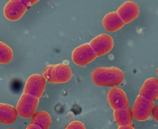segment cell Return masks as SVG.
I'll return each instance as SVG.
<instances>
[{
    "label": "cell",
    "mask_w": 158,
    "mask_h": 129,
    "mask_svg": "<svg viewBox=\"0 0 158 129\" xmlns=\"http://www.w3.org/2000/svg\"><path fill=\"white\" fill-rule=\"evenodd\" d=\"M46 87V81L40 74H34L30 76L26 81L24 93L40 99Z\"/></svg>",
    "instance_id": "cell-5"
},
{
    "label": "cell",
    "mask_w": 158,
    "mask_h": 129,
    "mask_svg": "<svg viewBox=\"0 0 158 129\" xmlns=\"http://www.w3.org/2000/svg\"><path fill=\"white\" fill-rule=\"evenodd\" d=\"M95 52L96 57L108 54L114 47V40L108 34H101L92 39L89 43Z\"/></svg>",
    "instance_id": "cell-7"
},
{
    "label": "cell",
    "mask_w": 158,
    "mask_h": 129,
    "mask_svg": "<svg viewBox=\"0 0 158 129\" xmlns=\"http://www.w3.org/2000/svg\"><path fill=\"white\" fill-rule=\"evenodd\" d=\"M139 95L154 102L156 101L158 98V79H148L140 89Z\"/></svg>",
    "instance_id": "cell-10"
},
{
    "label": "cell",
    "mask_w": 158,
    "mask_h": 129,
    "mask_svg": "<svg viewBox=\"0 0 158 129\" xmlns=\"http://www.w3.org/2000/svg\"><path fill=\"white\" fill-rule=\"evenodd\" d=\"M25 129H42L39 126L35 125V124H30L29 126H27V127Z\"/></svg>",
    "instance_id": "cell-21"
},
{
    "label": "cell",
    "mask_w": 158,
    "mask_h": 129,
    "mask_svg": "<svg viewBox=\"0 0 158 129\" xmlns=\"http://www.w3.org/2000/svg\"><path fill=\"white\" fill-rule=\"evenodd\" d=\"M91 80L97 86L116 87L123 82L124 74L118 67H98L92 71Z\"/></svg>",
    "instance_id": "cell-1"
},
{
    "label": "cell",
    "mask_w": 158,
    "mask_h": 129,
    "mask_svg": "<svg viewBox=\"0 0 158 129\" xmlns=\"http://www.w3.org/2000/svg\"><path fill=\"white\" fill-rule=\"evenodd\" d=\"M27 4L22 0H10L4 5V15L10 21L19 20L27 10Z\"/></svg>",
    "instance_id": "cell-6"
},
{
    "label": "cell",
    "mask_w": 158,
    "mask_h": 129,
    "mask_svg": "<svg viewBox=\"0 0 158 129\" xmlns=\"http://www.w3.org/2000/svg\"><path fill=\"white\" fill-rule=\"evenodd\" d=\"M107 100L113 110H118L129 106L127 94L119 87H113L107 93Z\"/></svg>",
    "instance_id": "cell-8"
},
{
    "label": "cell",
    "mask_w": 158,
    "mask_h": 129,
    "mask_svg": "<svg viewBox=\"0 0 158 129\" xmlns=\"http://www.w3.org/2000/svg\"><path fill=\"white\" fill-rule=\"evenodd\" d=\"M13 51L11 48L5 43L0 41V64H6L12 62Z\"/></svg>",
    "instance_id": "cell-16"
},
{
    "label": "cell",
    "mask_w": 158,
    "mask_h": 129,
    "mask_svg": "<svg viewBox=\"0 0 158 129\" xmlns=\"http://www.w3.org/2000/svg\"><path fill=\"white\" fill-rule=\"evenodd\" d=\"M52 123V119L50 114L45 111L40 110L35 113L32 117L30 124H35L42 129H48Z\"/></svg>",
    "instance_id": "cell-15"
},
{
    "label": "cell",
    "mask_w": 158,
    "mask_h": 129,
    "mask_svg": "<svg viewBox=\"0 0 158 129\" xmlns=\"http://www.w3.org/2000/svg\"><path fill=\"white\" fill-rule=\"evenodd\" d=\"M39 104V99L33 96L23 93L19 97L17 105V111L23 118H30L36 113Z\"/></svg>",
    "instance_id": "cell-3"
},
{
    "label": "cell",
    "mask_w": 158,
    "mask_h": 129,
    "mask_svg": "<svg viewBox=\"0 0 158 129\" xmlns=\"http://www.w3.org/2000/svg\"><path fill=\"white\" fill-rule=\"evenodd\" d=\"M152 118H154L155 121L158 122V105H157L156 106L154 107V108H153L152 112Z\"/></svg>",
    "instance_id": "cell-19"
},
{
    "label": "cell",
    "mask_w": 158,
    "mask_h": 129,
    "mask_svg": "<svg viewBox=\"0 0 158 129\" xmlns=\"http://www.w3.org/2000/svg\"><path fill=\"white\" fill-rule=\"evenodd\" d=\"M124 24H128L135 20L139 15L138 4L133 1H127L123 3L117 11Z\"/></svg>",
    "instance_id": "cell-9"
},
{
    "label": "cell",
    "mask_w": 158,
    "mask_h": 129,
    "mask_svg": "<svg viewBox=\"0 0 158 129\" xmlns=\"http://www.w3.org/2000/svg\"><path fill=\"white\" fill-rule=\"evenodd\" d=\"M96 58L95 52L89 43L76 47L72 53L73 62L81 67H85L95 60Z\"/></svg>",
    "instance_id": "cell-4"
},
{
    "label": "cell",
    "mask_w": 158,
    "mask_h": 129,
    "mask_svg": "<svg viewBox=\"0 0 158 129\" xmlns=\"http://www.w3.org/2000/svg\"><path fill=\"white\" fill-rule=\"evenodd\" d=\"M18 113L15 107L9 104L0 103V123H14L17 121Z\"/></svg>",
    "instance_id": "cell-13"
},
{
    "label": "cell",
    "mask_w": 158,
    "mask_h": 129,
    "mask_svg": "<svg viewBox=\"0 0 158 129\" xmlns=\"http://www.w3.org/2000/svg\"><path fill=\"white\" fill-rule=\"evenodd\" d=\"M7 129H15V128H7Z\"/></svg>",
    "instance_id": "cell-23"
},
{
    "label": "cell",
    "mask_w": 158,
    "mask_h": 129,
    "mask_svg": "<svg viewBox=\"0 0 158 129\" xmlns=\"http://www.w3.org/2000/svg\"><path fill=\"white\" fill-rule=\"evenodd\" d=\"M65 129H85V127L81 121H73L68 124Z\"/></svg>",
    "instance_id": "cell-18"
},
{
    "label": "cell",
    "mask_w": 158,
    "mask_h": 129,
    "mask_svg": "<svg viewBox=\"0 0 158 129\" xmlns=\"http://www.w3.org/2000/svg\"><path fill=\"white\" fill-rule=\"evenodd\" d=\"M155 106V102L138 95L132 107L133 118L137 121H145L150 118Z\"/></svg>",
    "instance_id": "cell-2"
},
{
    "label": "cell",
    "mask_w": 158,
    "mask_h": 129,
    "mask_svg": "<svg viewBox=\"0 0 158 129\" xmlns=\"http://www.w3.org/2000/svg\"><path fill=\"white\" fill-rule=\"evenodd\" d=\"M72 76V71L69 66L64 64L54 65L52 69V80L54 84H64L69 82Z\"/></svg>",
    "instance_id": "cell-11"
},
{
    "label": "cell",
    "mask_w": 158,
    "mask_h": 129,
    "mask_svg": "<svg viewBox=\"0 0 158 129\" xmlns=\"http://www.w3.org/2000/svg\"><path fill=\"white\" fill-rule=\"evenodd\" d=\"M103 26L107 31L116 32L125 25L117 12H111L105 15L103 19Z\"/></svg>",
    "instance_id": "cell-12"
},
{
    "label": "cell",
    "mask_w": 158,
    "mask_h": 129,
    "mask_svg": "<svg viewBox=\"0 0 158 129\" xmlns=\"http://www.w3.org/2000/svg\"><path fill=\"white\" fill-rule=\"evenodd\" d=\"M118 129H135V126L132 125V124H130V125L118 126Z\"/></svg>",
    "instance_id": "cell-20"
},
{
    "label": "cell",
    "mask_w": 158,
    "mask_h": 129,
    "mask_svg": "<svg viewBox=\"0 0 158 129\" xmlns=\"http://www.w3.org/2000/svg\"><path fill=\"white\" fill-rule=\"evenodd\" d=\"M157 76H158V68H157Z\"/></svg>",
    "instance_id": "cell-22"
},
{
    "label": "cell",
    "mask_w": 158,
    "mask_h": 129,
    "mask_svg": "<svg viewBox=\"0 0 158 129\" xmlns=\"http://www.w3.org/2000/svg\"><path fill=\"white\" fill-rule=\"evenodd\" d=\"M53 67L54 65L47 66L43 72V76L46 82L52 83V84H54L53 80H52V69H53Z\"/></svg>",
    "instance_id": "cell-17"
},
{
    "label": "cell",
    "mask_w": 158,
    "mask_h": 129,
    "mask_svg": "<svg viewBox=\"0 0 158 129\" xmlns=\"http://www.w3.org/2000/svg\"><path fill=\"white\" fill-rule=\"evenodd\" d=\"M114 118L118 126L130 125L133 123V115L130 107L114 110Z\"/></svg>",
    "instance_id": "cell-14"
}]
</instances>
